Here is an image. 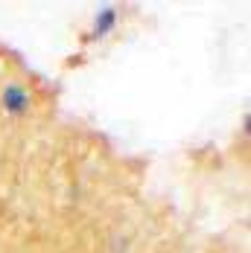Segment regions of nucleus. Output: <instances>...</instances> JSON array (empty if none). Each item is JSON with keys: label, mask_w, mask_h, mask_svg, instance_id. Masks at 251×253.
Returning a JSON list of instances; mask_svg holds the SVG:
<instances>
[{"label": "nucleus", "mask_w": 251, "mask_h": 253, "mask_svg": "<svg viewBox=\"0 0 251 253\" xmlns=\"http://www.w3.org/2000/svg\"><path fill=\"white\" fill-rule=\"evenodd\" d=\"M0 105H3V111L9 117H24L26 111L32 108V96H29V90L21 82H9L3 87V93H0Z\"/></svg>", "instance_id": "f257e3e1"}, {"label": "nucleus", "mask_w": 251, "mask_h": 253, "mask_svg": "<svg viewBox=\"0 0 251 253\" xmlns=\"http://www.w3.org/2000/svg\"><path fill=\"white\" fill-rule=\"evenodd\" d=\"M117 26V9H102V12H97V18H94V26L85 32V41H100V38H105L111 29Z\"/></svg>", "instance_id": "f03ea898"}]
</instances>
